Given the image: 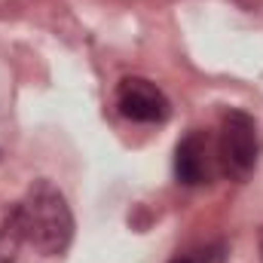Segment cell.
I'll return each mask as SVG.
<instances>
[{
    "instance_id": "obj_1",
    "label": "cell",
    "mask_w": 263,
    "mask_h": 263,
    "mask_svg": "<svg viewBox=\"0 0 263 263\" xmlns=\"http://www.w3.org/2000/svg\"><path fill=\"white\" fill-rule=\"evenodd\" d=\"M25 245H31L43 257H59L65 254L73 242V211L67 205L65 193L49 181L40 178L34 181L25 196L12 205Z\"/></svg>"
},
{
    "instance_id": "obj_2",
    "label": "cell",
    "mask_w": 263,
    "mask_h": 263,
    "mask_svg": "<svg viewBox=\"0 0 263 263\" xmlns=\"http://www.w3.org/2000/svg\"><path fill=\"white\" fill-rule=\"evenodd\" d=\"M260 159V132L251 114L245 110H227L220 120V135H217V162L220 172L230 181H248L257 168Z\"/></svg>"
},
{
    "instance_id": "obj_3",
    "label": "cell",
    "mask_w": 263,
    "mask_h": 263,
    "mask_svg": "<svg viewBox=\"0 0 263 263\" xmlns=\"http://www.w3.org/2000/svg\"><path fill=\"white\" fill-rule=\"evenodd\" d=\"M117 110L132 123H165L172 114V101L153 80L126 77L117 86Z\"/></svg>"
},
{
    "instance_id": "obj_4",
    "label": "cell",
    "mask_w": 263,
    "mask_h": 263,
    "mask_svg": "<svg viewBox=\"0 0 263 263\" xmlns=\"http://www.w3.org/2000/svg\"><path fill=\"white\" fill-rule=\"evenodd\" d=\"M211 141L205 132H187L175 150V178L184 187H202L211 181Z\"/></svg>"
},
{
    "instance_id": "obj_5",
    "label": "cell",
    "mask_w": 263,
    "mask_h": 263,
    "mask_svg": "<svg viewBox=\"0 0 263 263\" xmlns=\"http://www.w3.org/2000/svg\"><path fill=\"white\" fill-rule=\"evenodd\" d=\"M25 245V236H22V227H18V217L15 211L9 208L0 220V263H15L18 260V248Z\"/></svg>"
},
{
    "instance_id": "obj_6",
    "label": "cell",
    "mask_w": 263,
    "mask_h": 263,
    "mask_svg": "<svg viewBox=\"0 0 263 263\" xmlns=\"http://www.w3.org/2000/svg\"><path fill=\"white\" fill-rule=\"evenodd\" d=\"M223 251H227L223 245H208L205 251H199L196 257H193V263H223V257H227Z\"/></svg>"
},
{
    "instance_id": "obj_7",
    "label": "cell",
    "mask_w": 263,
    "mask_h": 263,
    "mask_svg": "<svg viewBox=\"0 0 263 263\" xmlns=\"http://www.w3.org/2000/svg\"><path fill=\"white\" fill-rule=\"evenodd\" d=\"M172 263H193V257H178V260H172Z\"/></svg>"
},
{
    "instance_id": "obj_8",
    "label": "cell",
    "mask_w": 263,
    "mask_h": 263,
    "mask_svg": "<svg viewBox=\"0 0 263 263\" xmlns=\"http://www.w3.org/2000/svg\"><path fill=\"white\" fill-rule=\"evenodd\" d=\"M260 260H263V233H260Z\"/></svg>"
}]
</instances>
